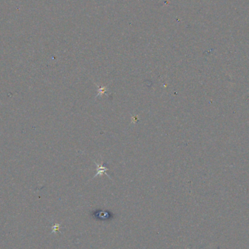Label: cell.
Wrapping results in <instances>:
<instances>
[{"label": "cell", "mask_w": 249, "mask_h": 249, "mask_svg": "<svg viewBox=\"0 0 249 249\" xmlns=\"http://www.w3.org/2000/svg\"><path fill=\"white\" fill-rule=\"evenodd\" d=\"M96 165H97V173H96V175H95V177H96V176H98V175H102L103 173H106V175L107 174V170H109V168L107 167H106V165L105 164H101L99 165L97 163H95Z\"/></svg>", "instance_id": "cell-1"}, {"label": "cell", "mask_w": 249, "mask_h": 249, "mask_svg": "<svg viewBox=\"0 0 249 249\" xmlns=\"http://www.w3.org/2000/svg\"><path fill=\"white\" fill-rule=\"evenodd\" d=\"M106 89H107V88L106 87H99V94H98V96H101V95H103V93L104 92L106 91Z\"/></svg>", "instance_id": "cell-2"}]
</instances>
